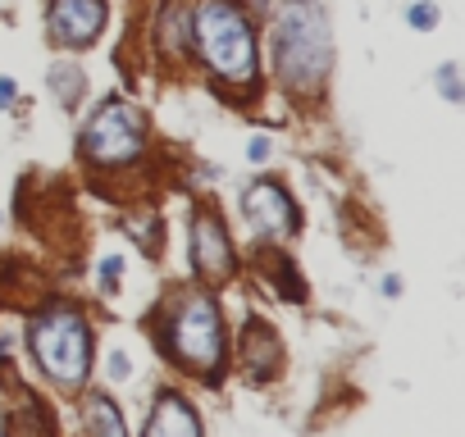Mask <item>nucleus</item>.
Returning <instances> with one entry per match:
<instances>
[{
  "label": "nucleus",
  "mask_w": 465,
  "mask_h": 437,
  "mask_svg": "<svg viewBox=\"0 0 465 437\" xmlns=\"http://www.w3.org/2000/svg\"><path fill=\"white\" fill-rule=\"evenodd\" d=\"M274 69L292 92H315L333 69V32L315 0H283L274 14Z\"/></svg>",
  "instance_id": "1"
},
{
  "label": "nucleus",
  "mask_w": 465,
  "mask_h": 437,
  "mask_svg": "<svg viewBox=\"0 0 465 437\" xmlns=\"http://www.w3.org/2000/svg\"><path fill=\"white\" fill-rule=\"evenodd\" d=\"M192 42L215 77L232 87L256 83V32L232 0H197L192 10Z\"/></svg>",
  "instance_id": "2"
},
{
  "label": "nucleus",
  "mask_w": 465,
  "mask_h": 437,
  "mask_svg": "<svg viewBox=\"0 0 465 437\" xmlns=\"http://www.w3.org/2000/svg\"><path fill=\"white\" fill-rule=\"evenodd\" d=\"M28 342H32V355H37V365H42V374L55 387H64V392L83 387V378L92 369V333H87V320L73 305L42 310L28 324Z\"/></svg>",
  "instance_id": "3"
},
{
  "label": "nucleus",
  "mask_w": 465,
  "mask_h": 437,
  "mask_svg": "<svg viewBox=\"0 0 465 437\" xmlns=\"http://www.w3.org/2000/svg\"><path fill=\"white\" fill-rule=\"evenodd\" d=\"M165 346L183 369L215 378L219 365H224V314H219V305L206 292H187L169 310Z\"/></svg>",
  "instance_id": "4"
},
{
  "label": "nucleus",
  "mask_w": 465,
  "mask_h": 437,
  "mask_svg": "<svg viewBox=\"0 0 465 437\" xmlns=\"http://www.w3.org/2000/svg\"><path fill=\"white\" fill-rule=\"evenodd\" d=\"M142 146H146V118L124 101H105L83 128V155L101 169L137 160Z\"/></svg>",
  "instance_id": "5"
},
{
  "label": "nucleus",
  "mask_w": 465,
  "mask_h": 437,
  "mask_svg": "<svg viewBox=\"0 0 465 437\" xmlns=\"http://www.w3.org/2000/svg\"><path fill=\"white\" fill-rule=\"evenodd\" d=\"M242 214H247L251 228L265 232V237H288V232L297 228V206H292V196H288L279 182H269V178H260V182L247 187V196H242Z\"/></svg>",
  "instance_id": "6"
},
{
  "label": "nucleus",
  "mask_w": 465,
  "mask_h": 437,
  "mask_svg": "<svg viewBox=\"0 0 465 437\" xmlns=\"http://www.w3.org/2000/svg\"><path fill=\"white\" fill-rule=\"evenodd\" d=\"M105 28V0H51V36L60 46L83 51Z\"/></svg>",
  "instance_id": "7"
},
{
  "label": "nucleus",
  "mask_w": 465,
  "mask_h": 437,
  "mask_svg": "<svg viewBox=\"0 0 465 437\" xmlns=\"http://www.w3.org/2000/svg\"><path fill=\"white\" fill-rule=\"evenodd\" d=\"M192 264L206 283H224L232 273V247L215 214H197V223H192Z\"/></svg>",
  "instance_id": "8"
},
{
  "label": "nucleus",
  "mask_w": 465,
  "mask_h": 437,
  "mask_svg": "<svg viewBox=\"0 0 465 437\" xmlns=\"http://www.w3.org/2000/svg\"><path fill=\"white\" fill-rule=\"evenodd\" d=\"M146 437H201V419L178 392H165L155 401V415L146 419Z\"/></svg>",
  "instance_id": "9"
},
{
  "label": "nucleus",
  "mask_w": 465,
  "mask_h": 437,
  "mask_svg": "<svg viewBox=\"0 0 465 437\" xmlns=\"http://www.w3.org/2000/svg\"><path fill=\"white\" fill-rule=\"evenodd\" d=\"M83 424H87V433H105V437H124L128 433V424L119 419L110 396H92L87 410H83Z\"/></svg>",
  "instance_id": "10"
},
{
  "label": "nucleus",
  "mask_w": 465,
  "mask_h": 437,
  "mask_svg": "<svg viewBox=\"0 0 465 437\" xmlns=\"http://www.w3.org/2000/svg\"><path fill=\"white\" fill-rule=\"evenodd\" d=\"M51 87H55V96L64 101V109H73L78 101H83V73H78L73 64H55V69H51Z\"/></svg>",
  "instance_id": "11"
},
{
  "label": "nucleus",
  "mask_w": 465,
  "mask_h": 437,
  "mask_svg": "<svg viewBox=\"0 0 465 437\" xmlns=\"http://www.w3.org/2000/svg\"><path fill=\"white\" fill-rule=\"evenodd\" d=\"M119 273H124V260H119V255H105L101 269H96V278H101V287H105V292L119 287Z\"/></svg>",
  "instance_id": "12"
},
{
  "label": "nucleus",
  "mask_w": 465,
  "mask_h": 437,
  "mask_svg": "<svg viewBox=\"0 0 465 437\" xmlns=\"http://www.w3.org/2000/svg\"><path fill=\"white\" fill-rule=\"evenodd\" d=\"M406 19H411V28L424 32V28H434V23H438V5H424V0H420V5H411Z\"/></svg>",
  "instance_id": "13"
},
{
  "label": "nucleus",
  "mask_w": 465,
  "mask_h": 437,
  "mask_svg": "<svg viewBox=\"0 0 465 437\" xmlns=\"http://www.w3.org/2000/svg\"><path fill=\"white\" fill-rule=\"evenodd\" d=\"M105 374H110L114 383H124V378L133 374V365H128V355H124V351H110V360H105Z\"/></svg>",
  "instance_id": "14"
},
{
  "label": "nucleus",
  "mask_w": 465,
  "mask_h": 437,
  "mask_svg": "<svg viewBox=\"0 0 465 437\" xmlns=\"http://www.w3.org/2000/svg\"><path fill=\"white\" fill-rule=\"evenodd\" d=\"M438 87H443V96H447V101H461V83H456V64H443V69H438Z\"/></svg>",
  "instance_id": "15"
},
{
  "label": "nucleus",
  "mask_w": 465,
  "mask_h": 437,
  "mask_svg": "<svg viewBox=\"0 0 465 437\" xmlns=\"http://www.w3.org/2000/svg\"><path fill=\"white\" fill-rule=\"evenodd\" d=\"M247 155H251V160H256V165H265V160H269V137H251V146H247Z\"/></svg>",
  "instance_id": "16"
},
{
  "label": "nucleus",
  "mask_w": 465,
  "mask_h": 437,
  "mask_svg": "<svg viewBox=\"0 0 465 437\" xmlns=\"http://www.w3.org/2000/svg\"><path fill=\"white\" fill-rule=\"evenodd\" d=\"M14 96H19V87L10 83V77H0V109H5V105H14Z\"/></svg>",
  "instance_id": "17"
},
{
  "label": "nucleus",
  "mask_w": 465,
  "mask_h": 437,
  "mask_svg": "<svg viewBox=\"0 0 465 437\" xmlns=\"http://www.w3.org/2000/svg\"><path fill=\"white\" fill-rule=\"evenodd\" d=\"M383 296H402V278H383Z\"/></svg>",
  "instance_id": "18"
}]
</instances>
